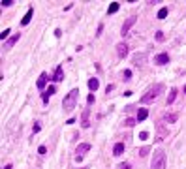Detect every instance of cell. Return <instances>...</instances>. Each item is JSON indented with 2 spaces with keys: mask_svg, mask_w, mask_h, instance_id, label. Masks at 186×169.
I'll return each mask as SVG.
<instances>
[{
  "mask_svg": "<svg viewBox=\"0 0 186 169\" xmlns=\"http://www.w3.org/2000/svg\"><path fill=\"white\" fill-rule=\"evenodd\" d=\"M149 152H150V148H149V147H141V148H139V156H141V158H145Z\"/></svg>",
  "mask_w": 186,
  "mask_h": 169,
  "instance_id": "7402d4cb",
  "label": "cell"
},
{
  "mask_svg": "<svg viewBox=\"0 0 186 169\" xmlns=\"http://www.w3.org/2000/svg\"><path fill=\"white\" fill-rule=\"evenodd\" d=\"M164 120H165V122H169V124H173V122H177V115H175V113H169V115L164 116Z\"/></svg>",
  "mask_w": 186,
  "mask_h": 169,
  "instance_id": "d6986e66",
  "label": "cell"
},
{
  "mask_svg": "<svg viewBox=\"0 0 186 169\" xmlns=\"http://www.w3.org/2000/svg\"><path fill=\"white\" fill-rule=\"evenodd\" d=\"M94 100H96V98H94V94H89V98H86V102H89V105H92V103H94Z\"/></svg>",
  "mask_w": 186,
  "mask_h": 169,
  "instance_id": "83f0119b",
  "label": "cell"
},
{
  "mask_svg": "<svg viewBox=\"0 0 186 169\" xmlns=\"http://www.w3.org/2000/svg\"><path fill=\"white\" fill-rule=\"evenodd\" d=\"M118 8H120V4H118V2H113V4H109V10H107V13H109V15L117 13V11H118Z\"/></svg>",
  "mask_w": 186,
  "mask_h": 169,
  "instance_id": "ac0fdd59",
  "label": "cell"
},
{
  "mask_svg": "<svg viewBox=\"0 0 186 169\" xmlns=\"http://www.w3.org/2000/svg\"><path fill=\"white\" fill-rule=\"evenodd\" d=\"M102 30H104V25H100V26H98V30H96V36H100V34H102Z\"/></svg>",
  "mask_w": 186,
  "mask_h": 169,
  "instance_id": "e575fe53",
  "label": "cell"
},
{
  "mask_svg": "<svg viewBox=\"0 0 186 169\" xmlns=\"http://www.w3.org/2000/svg\"><path fill=\"white\" fill-rule=\"evenodd\" d=\"M169 62V55L167 53H160L154 56V64H158V66H164V64Z\"/></svg>",
  "mask_w": 186,
  "mask_h": 169,
  "instance_id": "8992f818",
  "label": "cell"
},
{
  "mask_svg": "<svg viewBox=\"0 0 186 169\" xmlns=\"http://www.w3.org/2000/svg\"><path fill=\"white\" fill-rule=\"evenodd\" d=\"M177 88H171V90H169V96H167V105H171L173 102H175V98H177Z\"/></svg>",
  "mask_w": 186,
  "mask_h": 169,
  "instance_id": "2e32d148",
  "label": "cell"
},
{
  "mask_svg": "<svg viewBox=\"0 0 186 169\" xmlns=\"http://www.w3.org/2000/svg\"><path fill=\"white\" fill-rule=\"evenodd\" d=\"M133 66H137V68H143V64H145V55L143 53H136L133 55Z\"/></svg>",
  "mask_w": 186,
  "mask_h": 169,
  "instance_id": "ba28073f",
  "label": "cell"
},
{
  "mask_svg": "<svg viewBox=\"0 0 186 169\" xmlns=\"http://www.w3.org/2000/svg\"><path fill=\"white\" fill-rule=\"evenodd\" d=\"M8 36H10V28H6V30H2V34H0V39H2V42H4V39H6Z\"/></svg>",
  "mask_w": 186,
  "mask_h": 169,
  "instance_id": "603a6c76",
  "label": "cell"
},
{
  "mask_svg": "<svg viewBox=\"0 0 186 169\" xmlns=\"http://www.w3.org/2000/svg\"><path fill=\"white\" fill-rule=\"evenodd\" d=\"M77 100H79V88H72L70 94L64 98V113H72L77 105Z\"/></svg>",
  "mask_w": 186,
  "mask_h": 169,
  "instance_id": "7a4b0ae2",
  "label": "cell"
},
{
  "mask_svg": "<svg viewBox=\"0 0 186 169\" xmlns=\"http://www.w3.org/2000/svg\"><path fill=\"white\" fill-rule=\"evenodd\" d=\"M19 38H21V34H13V36H11V38H10V39H8V42H6V49H10V47H13L15 43L19 42Z\"/></svg>",
  "mask_w": 186,
  "mask_h": 169,
  "instance_id": "4fadbf2b",
  "label": "cell"
},
{
  "mask_svg": "<svg viewBox=\"0 0 186 169\" xmlns=\"http://www.w3.org/2000/svg\"><path fill=\"white\" fill-rule=\"evenodd\" d=\"M55 92H57V88H55V87H53V84H51V87H49V88H47V94H51V96H53V94H55Z\"/></svg>",
  "mask_w": 186,
  "mask_h": 169,
  "instance_id": "f546056e",
  "label": "cell"
},
{
  "mask_svg": "<svg viewBox=\"0 0 186 169\" xmlns=\"http://www.w3.org/2000/svg\"><path fill=\"white\" fill-rule=\"evenodd\" d=\"M117 55H118V58H126V55H128V45H126V43H117Z\"/></svg>",
  "mask_w": 186,
  "mask_h": 169,
  "instance_id": "52a82bcc",
  "label": "cell"
},
{
  "mask_svg": "<svg viewBox=\"0 0 186 169\" xmlns=\"http://www.w3.org/2000/svg\"><path fill=\"white\" fill-rule=\"evenodd\" d=\"M122 77H124L126 81H128V79L132 77V71H130V70H124V71H122Z\"/></svg>",
  "mask_w": 186,
  "mask_h": 169,
  "instance_id": "cb8c5ba5",
  "label": "cell"
},
{
  "mask_svg": "<svg viewBox=\"0 0 186 169\" xmlns=\"http://www.w3.org/2000/svg\"><path fill=\"white\" fill-rule=\"evenodd\" d=\"M162 90H164V84H154V87H150L149 90H147V94H143L141 96V100H139V103H143V105H147V103L150 102H154V100L158 98V96L162 94Z\"/></svg>",
  "mask_w": 186,
  "mask_h": 169,
  "instance_id": "6da1fadb",
  "label": "cell"
},
{
  "mask_svg": "<svg viewBox=\"0 0 186 169\" xmlns=\"http://www.w3.org/2000/svg\"><path fill=\"white\" fill-rule=\"evenodd\" d=\"M162 39H164V32L158 30V32H156V42H162Z\"/></svg>",
  "mask_w": 186,
  "mask_h": 169,
  "instance_id": "484cf974",
  "label": "cell"
},
{
  "mask_svg": "<svg viewBox=\"0 0 186 169\" xmlns=\"http://www.w3.org/2000/svg\"><path fill=\"white\" fill-rule=\"evenodd\" d=\"M55 36H57V38H60V36H62V30H60V28H57V30H55Z\"/></svg>",
  "mask_w": 186,
  "mask_h": 169,
  "instance_id": "836d02e7",
  "label": "cell"
},
{
  "mask_svg": "<svg viewBox=\"0 0 186 169\" xmlns=\"http://www.w3.org/2000/svg\"><path fill=\"white\" fill-rule=\"evenodd\" d=\"M64 79V71H62V66H57L55 70V75H53V81H62Z\"/></svg>",
  "mask_w": 186,
  "mask_h": 169,
  "instance_id": "8fae6325",
  "label": "cell"
},
{
  "mask_svg": "<svg viewBox=\"0 0 186 169\" xmlns=\"http://www.w3.org/2000/svg\"><path fill=\"white\" fill-rule=\"evenodd\" d=\"M89 115H90V107H86L85 111H83V116H81V126L83 128H89Z\"/></svg>",
  "mask_w": 186,
  "mask_h": 169,
  "instance_id": "9c48e42d",
  "label": "cell"
},
{
  "mask_svg": "<svg viewBox=\"0 0 186 169\" xmlns=\"http://www.w3.org/2000/svg\"><path fill=\"white\" fill-rule=\"evenodd\" d=\"M165 162H167V154L164 150H156L152 156V163L150 169H165Z\"/></svg>",
  "mask_w": 186,
  "mask_h": 169,
  "instance_id": "3957f363",
  "label": "cell"
},
{
  "mask_svg": "<svg viewBox=\"0 0 186 169\" xmlns=\"http://www.w3.org/2000/svg\"><path fill=\"white\" fill-rule=\"evenodd\" d=\"M49 98H51V94H47V92H43V96H41L43 103H47V102H49Z\"/></svg>",
  "mask_w": 186,
  "mask_h": 169,
  "instance_id": "4316f807",
  "label": "cell"
},
{
  "mask_svg": "<svg viewBox=\"0 0 186 169\" xmlns=\"http://www.w3.org/2000/svg\"><path fill=\"white\" fill-rule=\"evenodd\" d=\"M118 169H132V166L126 163V162H122V163H118Z\"/></svg>",
  "mask_w": 186,
  "mask_h": 169,
  "instance_id": "d4e9b609",
  "label": "cell"
},
{
  "mask_svg": "<svg viewBox=\"0 0 186 169\" xmlns=\"http://www.w3.org/2000/svg\"><path fill=\"white\" fill-rule=\"evenodd\" d=\"M32 15H34V10H32V8H28V11H26V15H25V17H23L21 25H23V26H26V25H28V23H30V19H32Z\"/></svg>",
  "mask_w": 186,
  "mask_h": 169,
  "instance_id": "7c38bea8",
  "label": "cell"
},
{
  "mask_svg": "<svg viewBox=\"0 0 186 169\" xmlns=\"http://www.w3.org/2000/svg\"><path fill=\"white\" fill-rule=\"evenodd\" d=\"M136 21H137V15H130L128 19H126V23L122 25V30H120V34L122 36H126L130 32V28H132L133 25H136Z\"/></svg>",
  "mask_w": 186,
  "mask_h": 169,
  "instance_id": "5b68a950",
  "label": "cell"
},
{
  "mask_svg": "<svg viewBox=\"0 0 186 169\" xmlns=\"http://www.w3.org/2000/svg\"><path fill=\"white\" fill-rule=\"evenodd\" d=\"M147 116H149V111L145 109V107H141V109L137 111V120H139V122H143V120L147 118Z\"/></svg>",
  "mask_w": 186,
  "mask_h": 169,
  "instance_id": "9a60e30c",
  "label": "cell"
},
{
  "mask_svg": "<svg viewBox=\"0 0 186 169\" xmlns=\"http://www.w3.org/2000/svg\"><path fill=\"white\" fill-rule=\"evenodd\" d=\"M124 124H126L128 128H132V126H136V124H137V118H126Z\"/></svg>",
  "mask_w": 186,
  "mask_h": 169,
  "instance_id": "44dd1931",
  "label": "cell"
},
{
  "mask_svg": "<svg viewBox=\"0 0 186 169\" xmlns=\"http://www.w3.org/2000/svg\"><path fill=\"white\" fill-rule=\"evenodd\" d=\"M39 128H41V126H39V124L36 122V124H34V128H32V132H34V134H38V132H39Z\"/></svg>",
  "mask_w": 186,
  "mask_h": 169,
  "instance_id": "1f68e13d",
  "label": "cell"
},
{
  "mask_svg": "<svg viewBox=\"0 0 186 169\" xmlns=\"http://www.w3.org/2000/svg\"><path fill=\"white\" fill-rule=\"evenodd\" d=\"M38 152H39V154H45V152H47V148H45V147H43V145H41V147L38 148Z\"/></svg>",
  "mask_w": 186,
  "mask_h": 169,
  "instance_id": "d6a6232c",
  "label": "cell"
},
{
  "mask_svg": "<svg viewBox=\"0 0 186 169\" xmlns=\"http://www.w3.org/2000/svg\"><path fill=\"white\" fill-rule=\"evenodd\" d=\"M139 139H149V132H141V134H139Z\"/></svg>",
  "mask_w": 186,
  "mask_h": 169,
  "instance_id": "f1b7e54d",
  "label": "cell"
},
{
  "mask_svg": "<svg viewBox=\"0 0 186 169\" xmlns=\"http://www.w3.org/2000/svg\"><path fill=\"white\" fill-rule=\"evenodd\" d=\"M47 77H49L47 73H41V75H39V79H38V83H36V87L39 88V90H43V88H45V84H47Z\"/></svg>",
  "mask_w": 186,
  "mask_h": 169,
  "instance_id": "30bf717a",
  "label": "cell"
},
{
  "mask_svg": "<svg viewBox=\"0 0 186 169\" xmlns=\"http://www.w3.org/2000/svg\"><path fill=\"white\" fill-rule=\"evenodd\" d=\"M184 94H186V84H184Z\"/></svg>",
  "mask_w": 186,
  "mask_h": 169,
  "instance_id": "8d00e7d4",
  "label": "cell"
},
{
  "mask_svg": "<svg viewBox=\"0 0 186 169\" xmlns=\"http://www.w3.org/2000/svg\"><path fill=\"white\" fill-rule=\"evenodd\" d=\"M167 11H169L167 8H162V10L158 11V15H156V17H158V19H165V17H167Z\"/></svg>",
  "mask_w": 186,
  "mask_h": 169,
  "instance_id": "ffe728a7",
  "label": "cell"
},
{
  "mask_svg": "<svg viewBox=\"0 0 186 169\" xmlns=\"http://www.w3.org/2000/svg\"><path fill=\"white\" fill-rule=\"evenodd\" d=\"M89 150H90V145L89 143H79V147L75 148V162H81Z\"/></svg>",
  "mask_w": 186,
  "mask_h": 169,
  "instance_id": "277c9868",
  "label": "cell"
},
{
  "mask_svg": "<svg viewBox=\"0 0 186 169\" xmlns=\"http://www.w3.org/2000/svg\"><path fill=\"white\" fill-rule=\"evenodd\" d=\"M4 169H11V166H6V167H4Z\"/></svg>",
  "mask_w": 186,
  "mask_h": 169,
  "instance_id": "d590c367",
  "label": "cell"
},
{
  "mask_svg": "<svg viewBox=\"0 0 186 169\" xmlns=\"http://www.w3.org/2000/svg\"><path fill=\"white\" fill-rule=\"evenodd\" d=\"M122 152H124V143H117V145L113 147V154H115V156H120Z\"/></svg>",
  "mask_w": 186,
  "mask_h": 169,
  "instance_id": "5bb4252c",
  "label": "cell"
},
{
  "mask_svg": "<svg viewBox=\"0 0 186 169\" xmlns=\"http://www.w3.org/2000/svg\"><path fill=\"white\" fill-rule=\"evenodd\" d=\"M11 4H13V2H11V0H2V8H4V6L8 8V6H11Z\"/></svg>",
  "mask_w": 186,
  "mask_h": 169,
  "instance_id": "4dcf8cb0",
  "label": "cell"
},
{
  "mask_svg": "<svg viewBox=\"0 0 186 169\" xmlns=\"http://www.w3.org/2000/svg\"><path fill=\"white\" fill-rule=\"evenodd\" d=\"M98 87H100V81H98L96 77L89 79V88H90V90H98Z\"/></svg>",
  "mask_w": 186,
  "mask_h": 169,
  "instance_id": "e0dca14e",
  "label": "cell"
}]
</instances>
